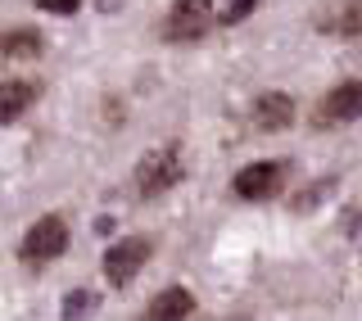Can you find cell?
Segmentation results:
<instances>
[{"label": "cell", "instance_id": "cell-1", "mask_svg": "<svg viewBox=\"0 0 362 321\" xmlns=\"http://www.w3.org/2000/svg\"><path fill=\"white\" fill-rule=\"evenodd\" d=\"M181 181V150L177 145H158L141 158V168H136V190L141 194H163L173 190Z\"/></svg>", "mask_w": 362, "mask_h": 321}, {"label": "cell", "instance_id": "cell-2", "mask_svg": "<svg viewBox=\"0 0 362 321\" xmlns=\"http://www.w3.org/2000/svg\"><path fill=\"white\" fill-rule=\"evenodd\" d=\"M64 249H68V222L54 217V213L41 217V222L23 235V262H28V267H41V262L59 258Z\"/></svg>", "mask_w": 362, "mask_h": 321}, {"label": "cell", "instance_id": "cell-3", "mask_svg": "<svg viewBox=\"0 0 362 321\" xmlns=\"http://www.w3.org/2000/svg\"><path fill=\"white\" fill-rule=\"evenodd\" d=\"M209 28H213V0H177L168 9V23H163L168 41H177V45L199 41Z\"/></svg>", "mask_w": 362, "mask_h": 321}, {"label": "cell", "instance_id": "cell-4", "mask_svg": "<svg viewBox=\"0 0 362 321\" xmlns=\"http://www.w3.org/2000/svg\"><path fill=\"white\" fill-rule=\"evenodd\" d=\"M145 262H150V240H141V235L118 240L105 254V276H109V285H132Z\"/></svg>", "mask_w": 362, "mask_h": 321}, {"label": "cell", "instance_id": "cell-5", "mask_svg": "<svg viewBox=\"0 0 362 321\" xmlns=\"http://www.w3.org/2000/svg\"><path fill=\"white\" fill-rule=\"evenodd\" d=\"M286 177H290L286 163H249L235 172V194L240 199H272V194H281Z\"/></svg>", "mask_w": 362, "mask_h": 321}, {"label": "cell", "instance_id": "cell-6", "mask_svg": "<svg viewBox=\"0 0 362 321\" xmlns=\"http://www.w3.org/2000/svg\"><path fill=\"white\" fill-rule=\"evenodd\" d=\"M290 118H294V100L281 95V91L258 95L254 100V113H249V122H254L258 132H281V127H290Z\"/></svg>", "mask_w": 362, "mask_h": 321}, {"label": "cell", "instance_id": "cell-7", "mask_svg": "<svg viewBox=\"0 0 362 321\" xmlns=\"http://www.w3.org/2000/svg\"><path fill=\"white\" fill-rule=\"evenodd\" d=\"M362 113V82H339L322 100V122H354Z\"/></svg>", "mask_w": 362, "mask_h": 321}, {"label": "cell", "instance_id": "cell-8", "mask_svg": "<svg viewBox=\"0 0 362 321\" xmlns=\"http://www.w3.org/2000/svg\"><path fill=\"white\" fill-rule=\"evenodd\" d=\"M32 100H37L32 82H0V122H14L18 113H28Z\"/></svg>", "mask_w": 362, "mask_h": 321}, {"label": "cell", "instance_id": "cell-9", "mask_svg": "<svg viewBox=\"0 0 362 321\" xmlns=\"http://www.w3.org/2000/svg\"><path fill=\"white\" fill-rule=\"evenodd\" d=\"M0 54H5V59H37L41 54V32H32V28L5 32V37H0Z\"/></svg>", "mask_w": 362, "mask_h": 321}, {"label": "cell", "instance_id": "cell-10", "mask_svg": "<svg viewBox=\"0 0 362 321\" xmlns=\"http://www.w3.org/2000/svg\"><path fill=\"white\" fill-rule=\"evenodd\" d=\"M190 313H195L190 290H163V294L150 303V317H154V321H177V317H190Z\"/></svg>", "mask_w": 362, "mask_h": 321}, {"label": "cell", "instance_id": "cell-11", "mask_svg": "<svg viewBox=\"0 0 362 321\" xmlns=\"http://www.w3.org/2000/svg\"><path fill=\"white\" fill-rule=\"evenodd\" d=\"M331 186H335V181H313L303 194H294V199H290V209H294V213H308L313 204H322L326 194H331Z\"/></svg>", "mask_w": 362, "mask_h": 321}, {"label": "cell", "instance_id": "cell-12", "mask_svg": "<svg viewBox=\"0 0 362 321\" xmlns=\"http://www.w3.org/2000/svg\"><path fill=\"white\" fill-rule=\"evenodd\" d=\"M254 5H258V0H226V5H222L213 18H218V23H240V18L254 14Z\"/></svg>", "mask_w": 362, "mask_h": 321}, {"label": "cell", "instance_id": "cell-13", "mask_svg": "<svg viewBox=\"0 0 362 321\" xmlns=\"http://www.w3.org/2000/svg\"><path fill=\"white\" fill-rule=\"evenodd\" d=\"M90 308H95V294L77 290V294H68V299H64V317H82V313H90Z\"/></svg>", "mask_w": 362, "mask_h": 321}, {"label": "cell", "instance_id": "cell-14", "mask_svg": "<svg viewBox=\"0 0 362 321\" xmlns=\"http://www.w3.org/2000/svg\"><path fill=\"white\" fill-rule=\"evenodd\" d=\"M339 32H344V37H358V32H362V9H358V0H349V5H344V23H339Z\"/></svg>", "mask_w": 362, "mask_h": 321}, {"label": "cell", "instance_id": "cell-15", "mask_svg": "<svg viewBox=\"0 0 362 321\" xmlns=\"http://www.w3.org/2000/svg\"><path fill=\"white\" fill-rule=\"evenodd\" d=\"M37 9H45V14H77L82 0H37Z\"/></svg>", "mask_w": 362, "mask_h": 321}]
</instances>
